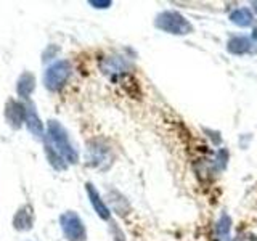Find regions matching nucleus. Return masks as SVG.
Wrapping results in <instances>:
<instances>
[{"mask_svg": "<svg viewBox=\"0 0 257 241\" xmlns=\"http://www.w3.org/2000/svg\"><path fill=\"white\" fill-rule=\"evenodd\" d=\"M47 147H50L55 153L68 161L69 164H76L79 161V155L74 150V147L69 142L68 132L58 120H50L48 123V134H47Z\"/></svg>", "mask_w": 257, "mask_h": 241, "instance_id": "nucleus-1", "label": "nucleus"}, {"mask_svg": "<svg viewBox=\"0 0 257 241\" xmlns=\"http://www.w3.org/2000/svg\"><path fill=\"white\" fill-rule=\"evenodd\" d=\"M155 26L163 32L174 34V36H188L195 31L193 24L185 18L182 13L171 12V10H166L163 13H159L156 16Z\"/></svg>", "mask_w": 257, "mask_h": 241, "instance_id": "nucleus-2", "label": "nucleus"}, {"mask_svg": "<svg viewBox=\"0 0 257 241\" xmlns=\"http://www.w3.org/2000/svg\"><path fill=\"white\" fill-rule=\"evenodd\" d=\"M69 74H71V64L66 60H60V61L53 63L52 66L45 71L44 84L48 90L56 92L66 84Z\"/></svg>", "mask_w": 257, "mask_h": 241, "instance_id": "nucleus-3", "label": "nucleus"}, {"mask_svg": "<svg viewBox=\"0 0 257 241\" xmlns=\"http://www.w3.org/2000/svg\"><path fill=\"white\" fill-rule=\"evenodd\" d=\"M60 223H61V230L68 241H84L85 239V236H87L85 227L76 212L68 211V212L61 214Z\"/></svg>", "mask_w": 257, "mask_h": 241, "instance_id": "nucleus-4", "label": "nucleus"}, {"mask_svg": "<svg viewBox=\"0 0 257 241\" xmlns=\"http://www.w3.org/2000/svg\"><path fill=\"white\" fill-rule=\"evenodd\" d=\"M227 50L231 55H247V53H255L257 45L254 44L252 39L244 37V36H238V37H233L228 40Z\"/></svg>", "mask_w": 257, "mask_h": 241, "instance_id": "nucleus-5", "label": "nucleus"}, {"mask_svg": "<svg viewBox=\"0 0 257 241\" xmlns=\"http://www.w3.org/2000/svg\"><path fill=\"white\" fill-rule=\"evenodd\" d=\"M85 187H87L88 198H90V203H92V206H93V209H95V212L98 214L100 219H103V220H109L111 212H109V209H108L106 203H104V201L101 199L100 193L96 191V188L93 187L92 183H87Z\"/></svg>", "mask_w": 257, "mask_h": 241, "instance_id": "nucleus-6", "label": "nucleus"}, {"mask_svg": "<svg viewBox=\"0 0 257 241\" xmlns=\"http://www.w3.org/2000/svg\"><path fill=\"white\" fill-rule=\"evenodd\" d=\"M5 114H7V120L10 123V126L15 127V129H18L21 126V123L24 120V116H26V106L21 104V103H18V101L10 100L7 103Z\"/></svg>", "mask_w": 257, "mask_h": 241, "instance_id": "nucleus-7", "label": "nucleus"}, {"mask_svg": "<svg viewBox=\"0 0 257 241\" xmlns=\"http://www.w3.org/2000/svg\"><path fill=\"white\" fill-rule=\"evenodd\" d=\"M24 123H26L29 132L34 137H44V126L40 123V117L37 116L34 104L29 103L26 106V116H24Z\"/></svg>", "mask_w": 257, "mask_h": 241, "instance_id": "nucleus-8", "label": "nucleus"}, {"mask_svg": "<svg viewBox=\"0 0 257 241\" xmlns=\"http://www.w3.org/2000/svg\"><path fill=\"white\" fill-rule=\"evenodd\" d=\"M32 223H34V214H32V207L31 206H23L18 212H16L15 219H13V227L16 230H31Z\"/></svg>", "mask_w": 257, "mask_h": 241, "instance_id": "nucleus-9", "label": "nucleus"}, {"mask_svg": "<svg viewBox=\"0 0 257 241\" xmlns=\"http://www.w3.org/2000/svg\"><path fill=\"white\" fill-rule=\"evenodd\" d=\"M230 21L239 28H247L254 23V15L249 8H236L230 13Z\"/></svg>", "mask_w": 257, "mask_h": 241, "instance_id": "nucleus-10", "label": "nucleus"}, {"mask_svg": "<svg viewBox=\"0 0 257 241\" xmlns=\"http://www.w3.org/2000/svg\"><path fill=\"white\" fill-rule=\"evenodd\" d=\"M34 87H36V79H34V76H32L31 72H24V74L18 80V85H16V92H18V95L23 96V98H28V96L31 95V92L34 90Z\"/></svg>", "mask_w": 257, "mask_h": 241, "instance_id": "nucleus-11", "label": "nucleus"}, {"mask_svg": "<svg viewBox=\"0 0 257 241\" xmlns=\"http://www.w3.org/2000/svg\"><path fill=\"white\" fill-rule=\"evenodd\" d=\"M128 64L120 58V56H114L104 61V72H114V74H120V72L127 71Z\"/></svg>", "mask_w": 257, "mask_h": 241, "instance_id": "nucleus-12", "label": "nucleus"}, {"mask_svg": "<svg viewBox=\"0 0 257 241\" xmlns=\"http://www.w3.org/2000/svg\"><path fill=\"white\" fill-rule=\"evenodd\" d=\"M230 227H231V220H230V217L227 214H223L222 215V219L219 222V233L222 236H227L228 235V231H230Z\"/></svg>", "mask_w": 257, "mask_h": 241, "instance_id": "nucleus-13", "label": "nucleus"}, {"mask_svg": "<svg viewBox=\"0 0 257 241\" xmlns=\"http://www.w3.org/2000/svg\"><path fill=\"white\" fill-rule=\"evenodd\" d=\"M88 4H90L92 7H95V8H108L111 5L109 0H103V2H98V0H90Z\"/></svg>", "mask_w": 257, "mask_h": 241, "instance_id": "nucleus-14", "label": "nucleus"}, {"mask_svg": "<svg viewBox=\"0 0 257 241\" xmlns=\"http://www.w3.org/2000/svg\"><path fill=\"white\" fill-rule=\"evenodd\" d=\"M235 241H257V238L254 235H251V233H244V235H241Z\"/></svg>", "mask_w": 257, "mask_h": 241, "instance_id": "nucleus-15", "label": "nucleus"}, {"mask_svg": "<svg viewBox=\"0 0 257 241\" xmlns=\"http://www.w3.org/2000/svg\"><path fill=\"white\" fill-rule=\"evenodd\" d=\"M252 40L257 42V28H254V31H252Z\"/></svg>", "mask_w": 257, "mask_h": 241, "instance_id": "nucleus-16", "label": "nucleus"}, {"mask_svg": "<svg viewBox=\"0 0 257 241\" xmlns=\"http://www.w3.org/2000/svg\"><path fill=\"white\" fill-rule=\"evenodd\" d=\"M252 7H254V10L257 12V2H252Z\"/></svg>", "mask_w": 257, "mask_h": 241, "instance_id": "nucleus-17", "label": "nucleus"}]
</instances>
